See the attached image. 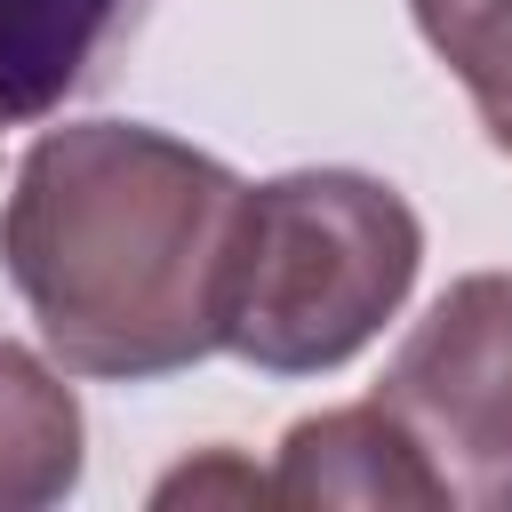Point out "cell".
<instances>
[{
  "instance_id": "obj_7",
  "label": "cell",
  "mask_w": 512,
  "mask_h": 512,
  "mask_svg": "<svg viewBox=\"0 0 512 512\" xmlns=\"http://www.w3.org/2000/svg\"><path fill=\"white\" fill-rule=\"evenodd\" d=\"M432 56L464 80L488 144L512 160V0H408Z\"/></svg>"
},
{
  "instance_id": "obj_6",
  "label": "cell",
  "mask_w": 512,
  "mask_h": 512,
  "mask_svg": "<svg viewBox=\"0 0 512 512\" xmlns=\"http://www.w3.org/2000/svg\"><path fill=\"white\" fill-rule=\"evenodd\" d=\"M136 0H0V120L56 112Z\"/></svg>"
},
{
  "instance_id": "obj_1",
  "label": "cell",
  "mask_w": 512,
  "mask_h": 512,
  "mask_svg": "<svg viewBox=\"0 0 512 512\" xmlns=\"http://www.w3.org/2000/svg\"><path fill=\"white\" fill-rule=\"evenodd\" d=\"M240 176L144 120H64L16 160L0 272L64 376H176L216 344Z\"/></svg>"
},
{
  "instance_id": "obj_5",
  "label": "cell",
  "mask_w": 512,
  "mask_h": 512,
  "mask_svg": "<svg viewBox=\"0 0 512 512\" xmlns=\"http://www.w3.org/2000/svg\"><path fill=\"white\" fill-rule=\"evenodd\" d=\"M80 464H88V424L64 368L0 336V512L64 504L80 488Z\"/></svg>"
},
{
  "instance_id": "obj_4",
  "label": "cell",
  "mask_w": 512,
  "mask_h": 512,
  "mask_svg": "<svg viewBox=\"0 0 512 512\" xmlns=\"http://www.w3.org/2000/svg\"><path fill=\"white\" fill-rule=\"evenodd\" d=\"M272 504L296 512H328V504H360V512H440V480L424 472L416 440L376 408H320L304 424H288L280 440V472H272Z\"/></svg>"
},
{
  "instance_id": "obj_3",
  "label": "cell",
  "mask_w": 512,
  "mask_h": 512,
  "mask_svg": "<svg viewBox=\"0 0 512 512\" xmlns=\"http://www.w3.org/2000/svg\"><path fill=\"white\" fill-rule=\"evenodd\" d=\"M376 408L456 512H512V272H464L400 336Z\"/></svg>"
},
{
  "instance_id": "obj_2",
  "label": "cell",
  "mask_w": 512,
  "mask_h": 512,
  "mask_svg": "<svg viewBox=\"0 0 512 512\" xmlns=\"http://www.w3.org/2000/svg\"><path fill=\"white\" fill-rule=\"evenodd\" d=\"M424 264L416 208L360 168L240 184L224 240L216 344L264 376H328L408 304Z\"/></svg>"
},
{
  "instance_id": "obj_8",
  "label": "cell",
  "mask_w": 512,
  "mask_h": 512,
  "mask_svg": "<svg viewBox=\"0 0 512 512\" xmlns=\"http://www.w3.org/2000/svg\"><path fill=\"white\" fill-rule=\"evenodd\" d=\"M152 504H272V480H264L256 464H240L232 448H208L200 464L168 472V480L152 488Z\"/></svg>"
}]
</instances>
